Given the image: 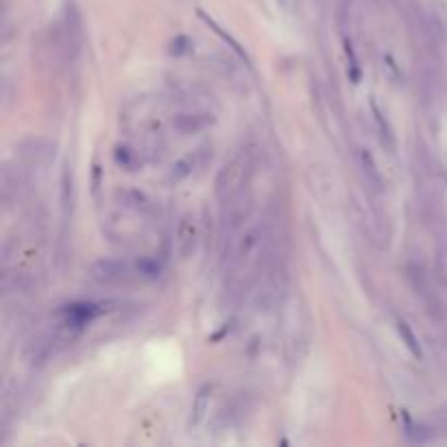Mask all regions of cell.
<instances>
[{
    "instance_id": "12",
    "label": "cell",
    "mask_w": 447,
    "mask_h": 447,
    "mask_svg": "<svg viewBox=\"0 0 447 447\" xmlns=\"http://www.w3.org/2000/svg\"><path fill=\"white\" fill-rule=\"evenodd\" d=\"M192 51V42L186 38V36H177L173 40V44H170V53H173L175 57H182V55H188Z\"/></svg>"
},
{
    "instance_id": "10",
    "label": "cell",
    "mask_w": 447,
    "mask_h": 447,
    "mask_svg": "<svg viewBox=\"0 0 447 447\" xmlns=\"http://www.w3.org/2000/svg\"><path fill=\"white\" fill-rule=\"evenodd\" d=\"M73 201H75V186H73V170L70 168H63L61 173V205H63V212H73Z\"/></svg>"
},
{
    "instance_id": "11",
    "label": "cell",
    "mask_w": 447,
    "mask_h": 447,
    "mask_svg": "<svg viewBox=\"0 0 447 447\" xmlns=\"http://www.w3.org/2000/svg\"><path fill=\"white\" fill-rule=\"evenodd\" d=\"M122 201L127 208L135 210V212H144L149 208V199L144 192H137V190H125L122 192Z\"/></svg>"
},
{
    "instance_id": "8",
    "label": "cell",
    "mask_w": 447,
    "mask_h": 447,
    "mask_svg": "<svg viewBox=\"0 0 447 447\" xmlns=\"http://www.w3.org/2000/svg\"><path fill=\"white\" fill-rule=\"evenodd\" d=\"M196 159H199V153H192V155H186L184 159H179L173 170H170V175H168V182L170 184H179L184 182L186 177H190L194 173V168H196Z\"/></svg>"
},
{
    "instance_id": "6",
    "label": "cell",
    "mask_w": 447,
    "mask_h": 447,
    "mask_svg": "<svg viewBox=\"0 0 447 447\" xmlns=\"http://www.w3.org/2000/svg\"><path fill=\"white\" fill-rule=\"evenodd\" d=\"M371 112H373V120H375V127H377V135H380V144L393 153L395 151V133H393V127L391 122L386 120V116L380 112V107H377V102L371 100Z\"/></svg>"
},
{
    "instance_id": "3",
    "label": "cell",
    "mask_w": 447,
    "mask_h": 447,
    "mask_svg": "<svg viewBox=\"0 0 447 447\" xmlns=\"http://www.w3.org/2000/svg\"><path fill=\"white\" fill-rule=\"evenodd\" d=\"M196 236H199V231H196V223H194V219L188 214V216H184L182 221H179V225H177V233H175V247H177V253H179V258L182 260H186V258H190L192 253H194V247H196Z\"/></svg>"
},
{
    "instance_id": "13",
    "label": "cell",
    "mask_w": 447,
    "mask_h": 447,
    "mask_svg": "<svg viewBox=\"0 0 447 447\" xmlns=\"http://www.w3.org/2000/svg\"><path fill=\"white\" fill-rule=\"evenodd\" d=\"M382 61H384V70L389 73V77H391L395 83H401V81H404V75H401V70L397 68V61L393 59V55H389V53H386Z\"/></svg>"
},
{
    "instance_id": "5",
    "label": "cell",
    "mask_w": 447,
    "mask_h": 447,
    "mask_svg": "<svg viewBox=\"0 0 447 447\" xmlns=\"http://www.w3.org/2000/svg\"><path fill=\"white\" fill-rule=\"evenodd\" d=\"M212 120H214L212 114H179L173 118V125L179 133L188 135V133H196L208 125H212Z\"/></svg>"
},
{
    "instance_id": "1",
    "label": "cell",
    "mask_w": 447,
    "mask_h": 447,
    "mask_svg": "<svg viewBox=\"0 0 447 447\" xmlns=\"http://www.w3.org/2000/svg\"><path fill=\"white\" fill-rule=\"evenodd\" d=\"M253 166H256V155L251 149H243L236 153L223 168L216 177V196L221 201L238 194L240 190H247L251 175H253Z\"/></svg>"
},
{
    "instance_id": "15",
    "label": "cell",
    "mask_w": 447,
    "mask_h": 447,
    "mask_svg": "<svg viewBox=\"0 0 447 447\" xmlns=\"http://www.w3.org/2000/svg\"><path fill=\"white\" fill-rule=\"evenodd\" d=\"M278 5H280L284 11L293 14V11H295V7H297V0H278Z\"/></svg>"
},
{
    "instance_id": "7",
    "label": "cell",
    "mask_w": 447,
    "mask_h": 447,
    "mask_svg": "<svg viewBox=\"0 0 447 447\" xmlns=\"http://www.w3.org/2000/svg\"><path fill=\"white\" fill-rule=\"evenodd\" d=\"M210 397H212V386L205 384L199 389L194 401H192V415H190V426L192 428H199L205 419V415H208L210 410Z\"/></svg>"
},
{
    "instance_id": "2",
    "label": "cell",
    "mask_w": 447,
    "mask_h": 447,
    "mask_svg": "<svg viewBox=\"0 0 447 447\" xmlns=\"http://www.w3.org/2000/svg\"><path fill=\"white\" fill-rule=\"evenodd\" d=\"M92 278L98 284H125L131 278V268L122 260H98L92 264Z\"/></svg>"
},
{
    "instance_id": "9",
    "label": "cell",
    "mask_w": 447,
    "mask_h": 447,
    "mask_svg": "<svg viewBox=\"0 0 447 447\" xmlns=\"http://www.w3.org/2000/svg\"><path fill=\"white\" fill-rule=\"evenodd\" d=\"M397 332H399V336H401V340H404L406 349H408L412 356H415L417 360H421V358H424V352H421V345H419V338L415 336V332L410 330V325H408L404 319L397 321Z\"/></svg>"
},
{
    "instance_id": "4",
    "label": "cell",
    "mask_w": 447,
    "mask_h": 447,
    "mask_svg": "<svg viewBox=\"0 0 447 447\" xmlns=\"http://www.w3.org/2000/svg\"><path fill=\"white\" fill-rule=\"evenodd\" d=\"M358 164H360V173H362L364 184L369 186V190L375 192V194H380L384 190V182H382V175H380V168H377L373 155L367 149L358 151Z\"/></svg>"
},
{
    "instance_id": "14",
    "label": "cell",
    "mask_w": 447,
    "mask_h": 447,
    "mask_svg": "<svg viewBox=\"0 0 447 447\" xmlns=\"http://www.w3.org/2000/svg\"><path fill=\"white\" fill-rule=\"evenodd\" d=\"M131 157H133V155H131V151H129V149H125V153H120V149L116 151V159H118L120 164H125L129 170H133V168H131Z\"/></svg>"
}]
</instances>
